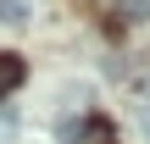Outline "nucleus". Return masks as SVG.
Listing matches in <instances>:
<instances>
[{"label":"nucleus","instance_id":"6","mask_svg":"<svg viewBox=\"0 0 150 144\" xmlns=\"http://www.w3.org/2000/svg\"><path fill=\"white\" fill-rule=\"evenodd\" d=\"M139 122H145V133H150V111H145V117H139Z\"/></svg>","mask_w":150,"mask_h":144},{"label":"nucleus","instance_id":"3","mask_svg":"<svg viewBox=\"0 0 150 144\" xmlns=\"http://www.w3.org/2000/svg\"><path fill=\"white\" fill-rule=\"evenodd\" d=\"M56 139H61V144H78V139H83V122H61Z\"/></svg>","mask_w":150,"mask_h":144},{"label":"nucleus","instance_id":"4","mask_svg":"<svg viewBox=\"0 0 150 144\" xmlns=\"http://www.w3.org/2000/svg\"><path fill=\"white\" fill-rule=\"evenodd\" d=\"M95 144H117V139H111V128H95Z\"/></svg>","mask_w":150,"mask_h":144},{"label":"nucleus","instance_id":"5","mask_svg":"<svg viewBox=\"0 0 150 144\" xmlns=\"http://www.w3.org/2000/svg\"><path fill=\"white\" fill-rule=\"evenodd\" d=\"M139 94H145V100H150V72H145V78H139Z\"/></svg>","mask_w":150,"mask_h":144},{"label":"nucleus","instance_id":"2","mask_svg":"<svg viewBox=\"0 0 150 144\" xmlns=\"http://www.w3.org/2000/svg\"><path fill=\"white\" fill-rule=\"evenodd\" d=\"M0 22L6 28H22L28 22V0H0Z\"/></svg>","mask_w":150,"mask_h":144},{"label":"nucleus","instance_id":"1","mask_svg":"<svg viewBox=\"0 0 150 144\" xmlns=\"http://www.w3.org/2000/svg\"><path fill=\"white\" fill-rule=\"evenodd\" d=\"M22 72H28L22 55H0V94H11V89L22 83Z\"/></svg>","mask_w":150,"mask_h":144}]
</instances>
